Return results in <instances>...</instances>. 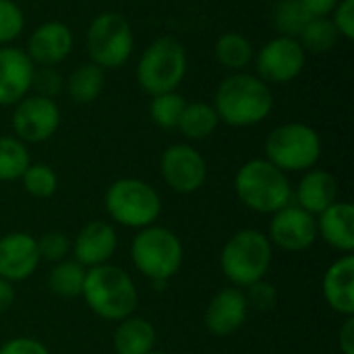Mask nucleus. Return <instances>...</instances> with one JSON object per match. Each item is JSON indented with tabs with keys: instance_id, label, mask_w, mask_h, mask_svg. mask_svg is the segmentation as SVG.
I'll use <instances>...</instances> for the list:
<instances>
[{
	"instance_id": "obj_3",
	"label": "nucleus",
	"mask_w": 354,
	"mask_h": 354,
	"mask_svg": "<svg viewBox=\"0 0 354 354\" xmlns=\"http://www.w3.org/2000/svg\"><path fill=\"white\" fill-rule=\"evenodd\" d=\"M236 197L257 214H276L290 205L292 185L280 168L266 158H255L243 164L234 176Z\"/></svg>"
},
{
	"instance_id": "obj_37",
	"label": "nucleus",
	"mask_w": 354,
	"mask_h": 354,
	"mask_svg": "<svg viewBox=\"0 0 354 354\" xmlns=\"http://www.w3.org/2000/svg\"><path fill=\"white\" fill-rule=\"evenodd\" d=\"M0 354H50V351L35 338H12L0 346Z\"/></svg>"
},
{
	"instance_id": "obj_41",
	"label": "nucleus",
	"mask_w": 354,
	"mask_h": 354,
	"mask_svg": "<svg viewBox=\"0 0 354 354\" xmlns=\"http://www.w3.org/2000/svg\"><path fill=\"white\" fill-rule=\"evenodd\" d=\"M147 354H162V353H158V351H151V353H147Z\"/></svg>"
},
{
	"instance_id": "obj_11",
	"label": "nucleus",
	"mask_w": 354,
	"mask_h": 354,
	"mask_svg": "<svg viewBox=\"0 0 354 354\" xmlns=\"http://www.w3.org/2000/svg\"><path fill=\"white\" fill-rule=\"evenodd\" d=\"M60 127V108L54 100L44 95H25L15 104L12 131L23 143H41L50 139Z\"/></svg>"
},
{
	"instance_id": "obj_5",
	"label": "nucleus",
	"mask_w": 354,
	"mask_h": 354,
	"mask_svg": "<svg viewBox=\"0 0 354 354\" xmlns=\"http://www.w3.org/2000/svg\"><path fill=\"white\" fill-rule=\"evenodd\" d=\"M187 50L178 39L158 37L139 58L137 83L151 97L176 91L187 75Z\"/></svg>"
},
{
	"instance_id": "obj_7",
	"label": "nucleus",
	"mask_w": 354,
	"mask_h": 354,
	"mask_svg": "<svg viewBox=\"0 0 354 354\" xmlns=\"http://www.w3.org/2000/svg\"><path fill=\"white\" fill-rule=\"evenodd\" d=\"M266 160L282 172L311 170L322 158V139L305 122H286L276 127L266 139Z\"/></svg>"
},
{
	"instance_id": "obj_15",
	"label": "nucleus",
	"mask_w": 354,
	"mask_h": 354,
	"mask_svg": "<svg viewBox=\"0 0 354 354\" xmlns=\"http://www.w3.org/2000/svg\"><path fill=\"white\" fill-rule=\"evenodd\" d=\"M37 239L27 232H10L0 239V278L12 282L27 280L39 268Z\"/></svg>"
},
{
	"instance_id": "obj_32",
	"label": "nucleus",
	"mask_w": 354,
	"mask_h": 354,
	"mask_svg": "<svg viewBox=\"0 0 354 354\" xmlns=\"http://www.w3.org/2000/svg\"><path fill=\"white\" fill-rule=\"evenodd\" d=\"M25 27V17L19 4L12 0H0V44H8L21 35Z\"/></svg>"
},
{
	"instance_id": "obj_9",
	"label": "nucleus",
	"mask_w": 354,
	"mask_h": 354,
	"mask_svg": "<svg viewBox=\"0 0 354 354\" xmlns=\"http://www.w3.org/2000/svg\"><path fill=\"white\" fill-rule=\"evenodd\" d=\"M87 54L100 68H118L127 64L133 54L135 37L131 23L116 10L100 12L87 27Z\"/></svg>"
},
{
	"instance_id": "obj_30",
	"label": "nucleus",
	"mask_w": 354,
	"mask_h": 354,
	"mask_svg": "<svg viewBox=\"0 0 354 354\" xmlns=\"http://www.w3.org/2000/svg\"><path fill=\"white\" fill-rule=\"evenodd\" d=\"M185 106H187L185 97L176 91L153 95V100L149 104V116L162 129H176Z\"/></svg>"
},
{
	"instance_id": "obj_40",
	"label": "nucleus",
	"mask_w": 354,
	"mask_h": 354,
	"mask_svg": "<svg viewBox=\"0 0 354 354\" xmlns=\"http://www.w3.org/2000/svg\"><path fill=\"white\" fill-rule=\"evenodd\" d=\"M15 303V288L8 280L0 278V313L8 311Z\"/></svg>"
},
{
	"instance_id": "obj_14",
	"label": "nucleus",
	"mask_w": 354,
	"mask_h": 354,
	"mask_svg": "<svg viewBox=\"0 0 354 354\" xmlns=\"http://www.w3.org/2000/svg\"><path fill=\"white\" fill-rule=\"evenodd\" d=\"M73 31L62 21H46L37 25L27 41V56L33 64L56 66L73 52Z\"/></svg>"
},
{
	"instance_id": "obj_28",
	"label": "nucleus",
	"mask_w": 354,
	"mask_h": 354,
	"mask_svg": "<svg viewBox=\"0 0 354 354\" xmlns=\"http://www.w3.org/2000/svg\"><path fill=\"white\" fill-rule=\"evenodd\" d=\"M313 17L305 10V6L299 0H278L272 10V23L278 35H286L295 39H299V35L303 33L305 25Z\"/></svg>"
},
{
	"instance_id": "obj_29",
	"label": "nucleus",
	"mask_w": 354,
	"mask_h": 354,
	"mask_svg": "<svg viewBox=\"0 0 354 354\" xmlns=\"http://www.w3.org/2000/svg\"><path fill=\"white\" fill-rule=\"evenodd\" d=\"M29 151L17 137H0V183L19 180L29 166Z\"/></svg>"
},
{
	"instance_id": "obj_6",
	"label": "nucleus",
	"mask_w": 354,
	"mask_h": 354,
	"mask_svg": "<svg viewBox=\"0 0 354 354\" xmlns=\"http://www.w3.org/2000/svg\"><path fill=\"white\" fill-rule=\"evenodd\" d=\"M133 266L151 282H168L183 266V243L164 226H147L131 243Z\"/></svg>"
},
{
	"instance_id": "obj_24",
	"label": "nucleus",
	"mask_w": 354,
	"mask_h": 354,
	"mask_svg": "<svg viewBox=\"0 0 354 354\" xmlns=\"http://www.w3.org/2000/svg\"><path fill=\"white\" fill-rule=\"evenodd\" d=\"M214 54H216V60L222 66H226V68H230L234 73H243L255 58L253 44L243 33H236V31L222 33L216 39Z\"/></svg>"
},
{
	"instance_id": "obj_20",
	"label": "nucleus",
	"mask_w": 354,
	"mask_h": 354,
	"mask_svg": "<svg viewBox=\"0 0 354 354\" xmlns=\"http://www.w3.org/2000/svg\"><path fill=\"white\" fill-rule=\"evenodd\" d=\"M317 236H322L332 249L344 255L354 251V207L346 201H336L319 214Z\"/></svg>"
},
{
	"instance_id": "obj_34",
	"label": "nucleus",
	"mask_w": 354,
	"mask_h": 354,
	"mask_svg": "<svg viewBox=\"0 0 354 354\" xmlns=\"http://www.w3.org/2000/svg\"><path fill=\"white\" fill-rule=\"evenodd\" d=\"M62 87H64L62 75L54 66H39V71L33 73L31 89H35L37 95L54 100V95H58L62 91Z\"/></svg>"
},
{
	"instance_id": "obj_8",
	"label": "nucleus",
	"mask_w": 354,
	"mask_h": 354,
	"mask_svg": "<svg viewBox=\"0 0 354 354\" xmlns=\"http://www.w3.org/2000/svg\"><path fill=\"white\" fill-rule=\"evenodd\" d=\"M110 218L127 228H147L162 214V199L158 191L139 178L114 180L104 197Z\"/></svg>"
},
{
	"instance_id": "obj_13",
	"label": "nucleus",
	"mask_w": 354,
	"mask_h": 354,
	"mask_svg": "<svg viewBox=\"0 0 354 354\" xmlns=\"http://www.w3.org/2000/svg\"><path fill=\"white\" fill-rule=\"evenodd\" d=\"M270 243L290 251H307L317 241V220L299 205H286L274 214L270 222Z\"/></svg>"
},
{
	"instance_id": "obj_1",
	"label": "nucleus",
	"mask_w": 354,
	"mask_h": 354,
	"mask_svg": "<svg viewBox=\"0 0 354 354\" xmlns=\"http://www.w3.org/2000/svg\"><path fill=\"white\" fill-rule=\"evenodd\" d=\"M214 110L218 118L230 127H253L272 114L274 93L257 75L234 73L218 85Z\"/></svg>"
},
{
	"instance_id": "obj_10",
	"label": "nucleus",
	"mask_w": 354,
	"mask_h": 354,
	"mask_svg": "<svg viewBox=\"0 0 354 354\" xmlns=\"http://www.w3.org/2000/svg\"><path fill=\"white\" fill-rule=\"evenodd\" d=\"M307 52L295 37L276 35L263 44L257 52V77L272 85H284L295 81L305 68Z\"/></svg>"
},
{
	"instance_id": "obj_23",
	"label": "nucleus",
	"mask_w": 354,
	"mask_h": 354,
	"mask_svg": "<svg viewBox=\"0 0 354 354\" xmlns=\"http://www.w3.org/2000/svg\"><path fill=\"white\" fill-rule=\"evenodd\" d=\"M64 87H66V93L71 95L73 102H77V104H89V102L97 100L100 93L106 87L104 68H100L93 62L81 64V66H77L68 75V79L64 81Z\"/></svg>"
},
{
	"instance_id": "obj_39",
	"label": "nucleus",
	"mask_w": 354,
	"mask_h": 354,
	"mask_svg": "<svg viewBox=\"0 0 354 354\" xmlns=\"http://www.w3.org/2000/svg\"><path fill=\"white\" fill-rule=\"evenodd\" d=\"M340 351L342 354H354V317H346L342 330H340V338H338Z\"/></svg>"
},
{
	"instance_id": "obj_4",
	"label": "nucleus",
	"mask_w": 354,
	"mask_h": 354,
	"mask_svg": "<svg viewBox=\"0 0 354 354\" xmlns=\"http://www.w3.org/2000/svg\"><path fill=\"white\" fill-rule=\"evenodd\" d=\"M220 266L236 288H247L263 280L272 266V243L268 234L253 228L239 230L224 245Z\"/></svg>"
},
{
	"instance_id": "obj_36",
	"label": "nucleus",
	"mask_w": 354,
	"mask_h": 354,
	"mask_svg": "<svg viewBox=\"0 0 354 354\" xmlns=\"http://www.w3.org/2000/svg\"><path fill=\"white\" fill-rule=\"evenodd\" d=\"M332 23L336 25L340 37L354 39V0H340L332 12Z\"/></svg>"
},
{
	"instance_id": "obj_38",
	"label": "nucleus",
	"mask_w": 354,
	"mask_h": 354,
	"mask_svg": "<svg viewBox=\"0 0 354 354\" xmlns=\"http://www.w3.org/2000/svg\"><path fill=\"white\" fill-rule=\"evenodd\" d=\"M311 17H330L340 0H299Z\"/></svg>"
},
{
	"instance_id": "obj_2",
	"label": "nucleus",
	"mask_w": 354,
	"mask_h": 354,
	"mask_svg": "<svg viewBox=\"0 0 354 354\" xmlns=\"http://www.w3.org/2000/svg\"><path fill=\"white\" fill-rule=\"evenodd\" d=\"M81 297L97 317L108 322L131 317L139 305V292L133 278L110 263L87 270Z\"/></svg>"
},
{
	"instance_id": "obj_17",
	"label": "nucleus",
	"mask_w": 354,
	"mask_h": 354,
	"mask_svg": "<svg viewBox=\"0 0 354 354\" xmlns=\"http://www.w3.org/2000/svg\"><path fill=\"white\" fill-rule=\"evenodd\" d=\"M116 247H118L116 230L108 222L95 220L79 230L71 249L75 253V261H79L85 270H89L108 263L116 253Z\"/></svg>"
},
{
	"instance_id": "obj_22",
	"label": "nucleus",
	"mask_w": 354,
	"mask_h": 354,
	"mask_svg": "<svg viewBox=\"0 0 354 354\" xmlns=\"http://www.w3.org/2000/svg\"><path fill=\"white\" fill-rule=\"evenodd\" d=\"M156 328L143 317H127L114 332L116 354H147L156 348Z\"/></svg>"
},
{
	"instance_id": "obj_16",
	"label": "nucleus",
	"mask_w": 354,
	"mask_h": 354,
	"mask_svg": "<svg viewBox=\"0 0 354 354\" xmlns=\"http://www.w3.org/2000/svg\"><path fill=\"white\" fill-rule=\"evenodd\" d=\"M35 64L21 48H0V106L19 104L31 89Z\"/></svg>"
},
{
	"instance_id": "obj_26",
	"label": "nucleus",
	"mask_w": 354,
	"mask_h": 354,
	"mask_svg": "<svg viewBox=\"0 0 354 354\" xmlns=\"http://www.w3.org/2000/svg\"><path fill=\"white\" fill-rule=\"evenodd\" d=\"M87 270L75 261V259H62L54 266V270L48 276V288L62 299L81 297L83 284H85Z\"/></svg>"
},
{
	"instance_id": "obj_19",
	"label": "nucleus",
	"mask_w": 354,
	"mask_h": 354,
	"mask_svg": "<svg viewBox=\"0 0 354 354\" xmlns=\"http://www.w3.org/2000/svg\"><path fill=\"white\" fill-rule=\"evenodd\" d=\"M326 303L340 315H354V257L348 253L336 259L324 276Z\"/></svg>"
},
{
	"instance_id": "obj_18",
	"label": "nucleus",
	"mask_w": 354,
	"mask_h": 354,
	"mask_svg": "<svg viewBox=\"0 0 354 354\" xmlns=\"http://www.w3.org/2000/svg\"><path fill=\"white\" fill-rule=\"evenodd\" d=\"M249 305L241 288L220 290L205 309V326L214 336H230L247 322Z\"/></svg>"
},
{
	"instance_id": "obj_27",
	"label": "nucleus",
	"mask_w": 354,
	"mask_h": 354,
	"mask_svg": "<svg viewBox=\"0 0 354 354\" xmlns=\"http://www.w3.org/2000/svg\"><path fill=\"white\" fill-rule=\"evenodd\" d=\"M338 39H340V33L330 17H313L305 25L303 33L299 35V44L303 46V50L313 52V54L330 52L338 44Z\"/></svg>"
},
{
	"instance_id": "obj_35",
	"label": "nucleus",
	"mask_w": 354,
	"mask_h": 354,
	"mask_svg": "<svg viewBox=\"0 0 354 354\" xmlns=\"http://www.w3.org/2000/svg\"><path fill=\"white\" fill-rule=\"evenodd\" d=\"M245 299H247V305H251V307H255L259 311H270L278 303V292H276V288L272 284L259 280V282L247 286Z\"/></svg>"
},
{
	"instance_id": "obj_12",
	"label": "nucleus",
	"mask_w": 354,
	"mask_h": 354,
	"mask_svg": "<svg viewBox=\"0 0 354 354\" xmlns=\"http://www.w3.org/2000/svg\"><path fill=\"white\" fill-rule=\"evenodd\" d=\"M160 170L164 183L183 195L195 193L205 185L207 178V164L205 158L187 143L170 145L160 160Z\"/></svg>"
},
{
	"instance_id": "obj_31",
	"label": "nucleus",
	"mask_w": 354,
	"mask_h": 354,
	"mask_svg": "<svg viewBox=\"0 0 354 354\" xmlns=\"http://www.w3.org/2000/svg\"><path fill=\"white\" fill-rule=\"evenodd\" d=\"M21 180H23L25 191L37 199L52 197L58 187V176L48 164H29L27 170L23 172Z\"/></svg>"
},
{
	"instance_id": "obj_33",
	"label": "nucleus",
	"mask_w": 354,
	"mask_h": 354,
	"mask_svg": "<svg viewBox=\"0 0 354 354\" xmlns=\"http://www.w3.org/2000/svg\"><path fill=\"white\" fill-rule=\"evenodd\" d=\"M71 239L60 232V230H52L46 232L39 241H37V249H39V257L46 261H62L68 253H71Z\"/></svg>"
},
{
	"instance_id": "obj_25",
	"label": "nucleus",
	"mask_w": 354,
	"mask_h": 354,
	"mask_svg": "<svg viewBox=\"0 0 354 354\" xmlns=\"http://www.w3.org/2000/svg\"><path fill=\"white\" fill-rule=\"evenodd\" d=\"M220 124V118L214 110L212 104H205V102H193V104H187L183 114H180V120H178V131L187 137V139H207Z\"/></svg>"
},
{
	"instance_id": "obj_21",
	"label": "nucleus",
	"mask_w": 354,
	"mask_h": 354,
	"mask_svg": "<svg viewBox=\"0 0 354 354\" xmlns=\"http://www.w3.org/2000/svg\"><path fill=\"white\" fill-rule=\"evenodd\" d=\"M292 197L297 199V205L301 209L309 212L311 216H319L324 209L338 201V183L330 172L311 168L299 180V187Z\"/></svg>"
}]
</instances>
